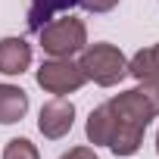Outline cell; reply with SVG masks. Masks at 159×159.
<instances>
[{"label": "cell", "mask_w": 159, "mask_h": 159, "mask_svg": "<svg viewBox=\"0 0 159 159\" xmlns=\"http://www.w3.org/2000/svg\"><path fill=\"white\" fill-rule=\"evenodd\" d=\"M112 116H116V131L109 137V150L116 156H134L140 150L147 125L159 116V84L156 81H140L137 88L116 94L106 100Z\"/></svg>", "instance_id": "1"}, {"label": "cell", "mask_w": 159, "mask_h": 159, "mask_svg": "<svg viewBox=\"0 0 159 159\" xmlns=\"http://www.w3.org/2000/svg\"><path fill=\"white\" fill-rule=\"evenodd\" d=\"M41 50L50 53L53 59H72L78 50H84L88 44V28L81 19L75 16H62V19H50L41 31Z\"/></svg>", "instance_id": "2"}, {"label": "cell", "mask_w": 159, "mask_h": 159, "mask_svg": "<svg viewBox=\"0 0 159 159\" xmlns=\"http://www.w3.org/2000/svg\"><path fill=\"white\" fill-rule=\"evenodd\" d=\"M78 66H81L84 78L97 81L100 88H112V84H119L122 78L128 75V59L112 44H91L81 53V62H78Z\"/></svg>", "instance_id": "3"}, {"label": "cell", "mask_w": 159, "mask_h": 159, "mask_svg": "<svg viewBox=\"0 0 159 159\" xmlns=\"http://www.w3.org/2000/svg\"><path fill=\"white\" fill-rule=\"evenodd\" d=\"M84 81H88V78H84L81 66L72 62V59H44L41 69H38V84L47 94H56V97L78 91Z\"/></svg>", "instance_id": "4"}, {"label": "cell", "mask_w": 159, "mask_h": 159, "mask_svg": "<svg viewBox=\"0 0 159 159\" xmlns=\"http://www.w3.org/2000/svg\"><path fill=\"white\" fill-rule=\"evenodd\" d=\"M72 125H75V106H72L69 100L56 97V100H50V103L41 106L38 128H41V134H44L47 140H59V137H66V134L72 131Z\"/></svg>", "instance_id": "5"}, {"label": "cell", "mask_w": 159, "mask_h": 159, "mask_svg": "<svg viewBox=\"0 0 159 159\" xmlns=\"http://www.w3.org/2000/svg\"><path fill=\"white\" fill-rule=\"evenodd\" d=\"M28 66H31V47L22 38L0 41V72L3 75H22Z\"/></svg>", "instance_id": "6"}, {"label": "cell", "mask_w": 159, "mask_h": 159, "mask_svg": "<svg viewBox=\"0 0 159 159\" xmlns=\"http://www.w3.org/2000/svg\"><path fill=\"white\" fill-rule=\"evenodd\" d=\"M28 112V94L16 84H0V125L22 122Z\"/></svg>", "instance_id": "7"}, {"label": "cell", "mask_w": 159, "mask_h": 159, "mask_svg": "<svg viewBox=\"0 0 159 159\" xmlns=\"http://www.w3.org/2000/svg\"><path fill=\"white\" fill-rule=\"evenodd\" d=\"M78 0H31L28 3V31H41L53 16L72 10Z\"/></svg>", "instance_id": "8"}, {"label": "cell", "mask_w": 159, "mask_h": 159, "mask_svg": "<svg viewBox=\"0 0 159 159\" xmlns=\"http://www.w3.org/2000/svg\"><path fill=\"white\" fill-rule=\"evenodd\" d=\"M84 131H88V140H91V143H103V147H109V137H112V131H116V116H112L109 103L91 109V116H88V128H84Z\"/></svg>", "instance_id": "9"}, {"label": "cell", "mask_w": 159, "mask_h": 159, "mask_svg": "<svg viewBox=\"0 0 159 159\" xmlns=\"http://www.w3.org/2000/svg\"><path fill=\"white\" fill-rule=\"evenodd\" d=\"M128 75H134L137 81H156L159 84V44L137 50L128 62Z\"/></svg>", "instance_id": "10"}, {"label": "cell", "mask_w": 159, "mask_h": 159, "mask_svg": "<svg viewBox=\"0 0 159 159\" xmlns=\"http://www.w3.org/2000/svg\"><path fill=\"white\" fill-rule=\"evenodd\" d=\"M3 159H41V153L28 137H13L3 147Z\"/></svg>", "instance_id": "11"}, {"label": "cell", "mask_w": 159, "mask_h": 159, "mask_svg": "<svg viewBox=\"0 0 159 159\" xmlns=\"http://www.w3.org/2000/svg\"><path fill=\"white\" fill-rule=\"evenodd\" d=\"M88 13H109V10H116L119 7V0H78Z\"/></svg>", "instance_id": "12"}, {"label": "cell", "mask_w": 159, "mask_h": 159, "mask_svg": "<svg viewBox=\"0 0 159 159\" xmlns=\"http://www.w3.org/2000/svg\"><path fill=\"white\" fill-rule=\"evenodd\" d=\"M59 159H100V156H97L91 147H72V150H69L66 156H59Z\"/></svg>", "instance_id": "13"}, {"label": "cell", "mask_w": 159, "mask_h": 159, "mask_svg": "<svg viewBox=\"0 0 159 159\" xmlns=\"http://www.w3.org/2000/svg\"><path fill=\"white\" fill-rule=\"evenodd\" d=\"M156 153H159V134H156Z\"/></svg>", "instance_id": "14"}]
</instances>
